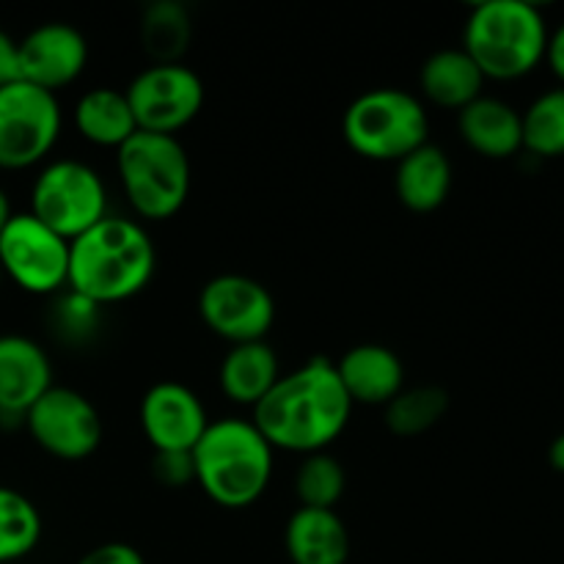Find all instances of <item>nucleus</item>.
<instances>
[{
    "label": "nucleus",
    "mask_w": 564,
    "mask_h": 564,
    "mask_svg": "<svg viewBox=\"0 0 564 564\" xmlns=\"http://www.w3.org/2000/svg\"><path fill=\"white\" fill-rule=\"evenodd\" d=\"M350 416L352 402L336 375V364L314 356L303 367L281 375L270 394L253 408L251 422L273 449L306 457L328 452L347 430Z\"/></svg>",
    "instance_id": "f257e3e1"
},
{
    "label": "nucleus",
    "mask_w": 564,
    "mask_h": 564,
    "mask_svg": "<svg viewBox=\"0 0 564 564\" xmlns=\"http://www.w3.org/2000/svg\"><path fill=\"white\" fill-rule=\"evenodd\" d=\"M158 270V248L141 220L108 215L69 242L66 290L108 308L141 295Z\"/></svg>",
    "instance_id": "f03ea898"
},
{
    "label": "nucleus",
    "mask_w": 564,
    "mask_h": 564,
    "mask_svg": "<svg viewBox=\"0 0 564 564\" xmlns=\"http://www.w3.org/2000/svg\"><path fill=\"white\" fill-rule=\"evenodd\" d=\"M191 455L196 485L224 510L257 505L273 479L275 449L251 419L226 416L209 422Z\"/></svg>",
    "instance_id": "7ed1b4c3"
},
{
    "label": "nucleus",
    "mask_w": 564,
    "mask_h": 564,
    "mask_svg": "<svg viewBox=\"0 0 564 564\" xmlns=\"http://www.w3.org/2000/svg\"><path fill=\"white\" fill-rule=\"evenodd\" d=\"M549 25L527 0H485L471 6L463 28V50L485 80H521L545 61Z\"/></svg>",
    "instance_id": "20e7f679"
},
{
    "label": "nucleus",
    "mask_w": 564,
    "mask_h": 564,
    "mask_svg": "<svg viewBox=\"0 0 564 564\" xmlns=\"http://www.w3.org/2000/svg\"><path fill=\"white\" fill-rule=\"evenodd\" d=\"M116 174L141 220H171L191 196L193 165L176 135L135 132L116 149Z\"/></svg>",
    "instance_id": "39448f33"
},
{
    "label": "nucleus",
    "mask_w": 564,
    "mask_h": 564,
    "mask_svg": "<svg viewBox=\"0 0 564 564\" xmlns=\"http://www.w3.org/2000/svg\"><path fill=\"white\" fill-rule=\"evenodd\" d=\"M341 135L358 158L400 163L427 143L430 116L422 99L405 88H372L347 105Z\"/></svg>",
    "instance_id": "423d86ee"
},
{
    "label": "nucleus",
    "mask_w": 564,
    "mask_h": 564,
    "mask_svg": "<svg viewBox=\"0 0 564 564\" xmlns=\"http://www.w3.org/2000/svg\"><path fill=\"white\" fill-rule=\"evenodd\" d=\"M28 213L72 242L110 215L108 187L99 171L83 160H53L33 180Z\"/></svg>",
    "instance_id": "0eeeda50"
},
{
    "label": "nucleus",
    "mask_w": 564,
    "mask_h": 564,
    "mask_svg": "<svg viewBox=\"0 0 564 564\" xmlns=\"http://www.w3.org/2000/svg\"><path fill=\"white\" fill-rule=\"evenodd\" d=\"M64 130L55 94L17 80L0 88V171H25L44 163Z\"/></svg>",
    "instance_id": "6e6552de"
},
{
    "label": "nucleus",
    "mask_w": 564,
    "mask_h": 564,
    "mask_svg": "<svg viewBox=\"0 0 564 564\" xmlns=\"http://www.w3.org/2000/svg\"><path fill=\"white\" fill-rule=\"evenodd\" d=\"M0 270L28 295H58L69 279V240L31 213H14L0 231Z\"/></svg>",
    "instance_id": "1a4fd4ad"
},
{
    "label": "nucleus",
    "mask_w": 564,
    "mask_h": 564,
    "mask_svg": "<svg viewBox=\"0 0 564 564\" xmlns=\"http://www.w3.org/2000/svg\"><path fill=\"white\" fill-rule=\"evenodd\" d=\"M22 424L39 449L64 463L88 460L105 435L97 405L86 394L66 386L44 391L25 413Z\"/></svg>",
    "instance_id": "9d476101"
},
{
    "label": "nucleus",
    "mask_w": 564,
    "mask_h": 564,
    "mask_svg": "<svg viewBox=\"0 0 564 564\" xmlns=\"http://www.w3.org/2000/svg\"><path fill=\"white\" fill-rule=\"evenodd\" d=\"M138 132L176 135L204 108V83L185 64H152L124 88Z\"/></svg>",
    "instance_id": "9b49d317"
},
{
    "label": "nucleus",
    "mask_w": 564,
    "mask_h": 564,
    "mask_svg": "<svg viewBox=\"0 0 564 564\" xmlns=\"http://www.w3.org/2000/svg\"><path fill=\"white\" fill-rule=\"evenodd\" d=\"M202 323L218 339L235 345L264 341L275 323V301L262 281L242 273H220L198 292Z\"/></svg>",
    "instance_id": "f8f14e48"
},
{
    "label": "nucleus",
    "mask_w": 564,
    "mask_h": 564,
    "mask_svg": "<svg viewBox=\"0 0 564 564\" xmlns=\"http://www.w3.org/2000/svg\"><path fill=\"white\" fill-rule=\"evenodd\" d=\"M138 422L154 452H193L209 427L202 397L174 380L154 383L143 394Z\"/></svg>",
    "instance_id": "ddd939ff"
},
{
    "label": "nucleus",
    "mask_w": 564,
    "mask_h": 564,
    "mask_svg": "<svg viewBox=\"0 0 564 564\" xmlns=\"http://www.w3.org/2000/svg\"><path fill=\"white\" fill-rule=\"evenodd\" d=\"M88 42L69 22H44L20 39V80L58 97L86 72Z\"/></svg>",
    "instance_id": "4468645a"
},
{
    "label": "nucleus",
    "mask_w": 564,
    "mask_h": 564,
    "mask_svg": "<svg viewBox=\"0 0 564 564\" xmlns=\"http://www.w3.org/2000/svg\"><path fill=\"white\" fill-rule=\"evenodd\" d=\"M47 389H53V364L44 347L20 334L0 336V419L22 424Z\"/></svg>",
    "instance_id": "2eb2a0df"
},
{
    "label": "nucleus",
    "mask_w": 564,
    "mask_h": 564,
    "mask_svg": "<svg viewBox=\"0 0 564 564\" xmlns=\"http://www.w3.org/2000/svg\"><path fill=\"white\" fill-rule=\"evenodd\" d=\"M334 364L352 405L386 408L405 389V367L386 345H356Z\"/></svg>",
    "instance_id": "dca6fc26"
},
{
    "label": "nucleus",
    "mask_w": 564,
    "mask_h": 564,
    "mask_svg": "<svg viewBox=\"0 0 564 564\" xmlns=\"http://www.w3.org/2000/svg\"><path fill=\"white\" fill-rule=\"evenodd\" d=\"M457 130L471 152L488 160L516 158L523 149L521 113L499 97H479L457 113Z\"/></svg>",
    "instance_id": "f3484780"
},
{
    "label": "nucleus",
    "mask_w": 564,
    "mask_h": 564,
    "mask_svg": "<svg viewBox=\"0 0 564 564\" xmlns=\"http://www.w3.org/2000/svg\"><path fill=\"white\" fill-rule=\"evenodd\" d=\"M284 549L292 564H347L350 532L336 510L297 507L286 521Z\"/></svg>",
    "instance_id": "a211bd4d"
},
{
    "label": "nucleus",
    "mask_w": 564,
    "mask_h": 564,
    "mask_svg": "<svg viewBox=\"0 0 564 564\" xmlns=\"http://www.w3.org/2000/svg\"><path fill=\"white\" fill-rule=\"evenodd\" d=\"M452 182L455 171L449 154L430 141L397 163V198L411 213H435L444 207L452 193Z\"/></svg>",
    "instance_id": "6ab92c4d"
},
{
    "label": "nucleus",
    "mask_w": 564,
    "mask_h": 564,
    "mask_svg": "<svg viewBox=\"0 0 564 564\" xmlns=\"http://www.w3.org/2000/svg\"><path fill=\"white\" fill-rule=\"evenodd\" d=\"M281 361L273 347L264 341L235 345L220 361L218 383L229 402L242 408H257L281 378Z\"/></svg>",
    "instance_id": "aec40b11"
},
{
    "label": "nucleus",
    "mask_w": 564,
    "mask_h": 564,
    "mask_svg": "<svg viewBox=\"0 0 564 564\" xmlns=\"http://www.w3.org/2000/svg\"><path fill=\"white\" fill-rule=\"evenodd\" d=\"M485 83H488L485 75L463 47L438 50L424 61L422 72H419L424 99L433 102L435 108L457 110V113L468 108L474 99L482 97Z\"/></svg>",
    "instance_id": "412c9836"
},
{
    "label": "nucleus",
    "mask_w": 564,
    "mask_h": 564,
    "mask_svg": "<svg viewBox=\"0 0 564 564\" xmlns=\"http://www.w3.org/2000/svg\"><path fill=\"white\" fill-rule=\"evenodd\" d=\"M77 135L99 149H119L138 132L127 94L121 88L99 86L83 94L72 110Z\"/></svg>",
    "instance_id": "4be33fe9"
},
{
    "label": "nucleus",
    "mask_w": 564,
    "mask_h": 564,
    "mask_svg": "<svg viewBox=\"0 0 564 564\" xmlns=\"http://www.w3.org/2000/svg\"><path fill=\"white\" fill-rule=\"evenodd\" d=\"M193 39V20L180 0H158L143 11L141 42L152 64H180Z\"/></svg>",
    "instance_id": "5701e85b"
},
{
    "label": "nucleus",
    "mask_w": 564,
    "mask_h": 564,
    "mask_svg": "<svg viewBox=\"0 0 564 564\" xmlns=\"http://www.w3.org/2000/svg\"><path fill=\"white\" fill-rule=\"evenodd\" d=\"M449 411V394L441 386H413L402 389L383 408V422L400 438H416L433 430Z\"/></svg>",
    "instance_id": "b1692460"
},
{
    "label": "nucleus",
    "mask_w": 564,
    "mask_h": 564,
    "mask_svg": "<svg viewBox=\"0 0 564 564\" xmlns=\"http://www.w3.org/2000/svg\"><path fill=\"white\" fill-rule=\"evenodd\" d=\"M42 540V516L25 494L0 485V564L25 560Z\"/></svg>",
    "instance_id": "393cba45"
},
{
    "label": "nucleus",
    "mask_w": 564,
    "mask_h": 564,
    "mask_svg": "<svg viewBox=\"0 0 564 564\" xmlns=\"http://www.w3.org/2000/svg\"><path fill=\"white\" fill-rule=\"evenodd\" d=\"M297 501L308 510H336L347 490V471L330 452L306 455L292 479Z\"/></svg>",
    "instance_id": "a878e982"
},
{
    "label": "nucleus",
    "mask_w": 564,
    "mask_h": 564,
    "mask_svg": "<svg viewBox=\"0 0 564 564\" xmlns=\"http://www.w3.org/2000/svg\"><path fill=\"white\" fill-rule=\"evenodd\" d=\"M523 121V149L534 158H564V86L540 94Z\"/></svg>",
    "instance_id": "bb28decb"
},
{
    "label": "nucleus",
    "mask_w": 564,
    "mask_h": 564,
    "mask_svg": "<svg viewBox=\"0 0 564 564\" xmlns=\"http://www.w3.org/2000/svg\"><path fill=\"white\" fill-rule=\"evenodd\" d=\"M99 319H102V306L75 295L72 290H64V295L53 306V328L58 330V336H64L66 341H75V345H83L97 334Z\"/></svg>",
    "instance_id": "cd10ccee"
},
{
    "label": "nucleus",
    "mask_w": 564,
    "mask_h": 564,
    "mask_svg": "<svg viewBox=\"0 0 564 564\" xmlns=\"http://www.w3.org/2000/svg\"><path fill=\"white\" fill-rule=\"evenodd\" d=\"M152 474L165 488H187L196 482L191 452H154Z\"/></svg>",
    "instance_id": "c85d7f7f"
},
{
    "label": "nucleus",
    "mask_w": 564,
    "mask_h": 564,
    "mask_svg": "<svg viewBox=\"0 0 564 564\" xmlns=\"http://www.w3.org/2000/svg\"><path fill=\"white\" fill-rule=\"evenodd\" d=\"M77 564H147V560L130 543H102L83 554Z\"/></svg>",
    "instance_id": "c756f323"
},
{
    "label": "nucleus",
    "mask_w": 564,
    "mask_h": 564,
    "mask_svg": "<svg viewBox=\"0 0 564 564\" xmlns=\"http://www.w3.org/2000/svg\"><path fill=\"white\" fill-rule=\"evenodd\" d=\"M20 80V42L0 31V88Z\"/></svg>",
    "instance_id": "7c9ffc66"
},
{
    "label": "nucleus",
    "mask_w": 564,
    "mask_h": 564,
    "mask_svg": "<svg viewBox=\"0 0 564 564\" xmlns=\"http://www.w3.org/2000/svg\"><path fill=\"white\" fill-rule=\"evenodd\" d=\"M545 64L551 66L556 80L564 86V22L554 33H549V47H545Z\"/></svg>",
    "instance_id": "2f4dec72"
},
{
    "label": "nucleus",
    "mask_w": 564,
    "mask_h": 564,
    "mask_svg": "<svg viewBox=\"0 0 564 564\" xmlns=\"http://www.w3.org/2000/svg\"><path fill=\"white\" fill-rule=\"evenodd\" d=\"M549 463H551V468H554V471L564 474V433L556 435V438L551 441V446H549Z\"/></svg>",
    "instance_id": "473e14b6"
},
{
    "label": "nucleus",
    "mask_w": 564,
    "mask_h": 564,
    "mask_svg": "<svg viewBox=\"0 0 564 564\" xmlns=\"http://www.w3.org/2000/svg\"><path fill=\"white\" fill-rule=\"evenodd\" d=\"M11 202H9V196H6V191L3 187H0V231H3V226L9 224V218H11Z\"/></svg>",
    "instance_id": "72a5a7b5"
},
{
    "label": "nucleus",
    "mask_w": 564,
    "mask_h": 564,
    "mask_svg": "<svg viewBox=\"0 0 564 564\" xmlns=\"http://www.w3.org/2000/svg\"><path fill=\"white\" fill-rule=\"evenodd\" d=\"M3 279H6V275H3V270H0V284H3Z\"/></svg>",
    "instance_id": "f704fd0d"
}]
</instances>
